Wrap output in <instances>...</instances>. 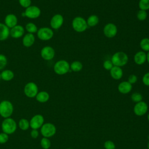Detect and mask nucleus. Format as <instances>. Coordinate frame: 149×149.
Segmentation results:
<instances>
[{"mask_svg":"<svg viewBox=\"0 0 149 149\" xmlns=\"http://www.w3.org/2000/svg\"><path fill=\"white\" fill-rule=\"evenodd\" d=\"M19 127L22 130H27L30 127V122L27 119L22 118L19 121Z\"/></svg>","mask_w":149,"mask_h":149,"instance_id":"nucleus-26","label":"nucleus"},{"mask_svg":"<svg viewBox=\"0 0 149 149\" xmlns=\"http://www.w3.org/2000/svg\"><path fill=\"white\" fill-rule=\"evenodd\" d=\"M40 145L43 149H49L51 147V143L48 138L43 137L40 141Z\"/></svg>","mask_w":149,"mask_h":149,"instance_id":"nucleus-29","label":"nucleus"},{"mask_svg":"<svg viewBox=\"0 0 149 149\" xmlns=\"http://www.w3.org/2000/svg\"><path fill=\"white\" fill-rule=\"evenodd\" d=\"M24 33V29L21 25L17 24L10 30V35L12 37L18 38L23 36Z\"/></svg>","mask_w":149,"mask_h":149,"instance_id":"nucleus-15","label":"nucleus"},{"mask_svg":"<svg viewBox=\"0 0 149 149\" xmlns=\"http://www.w3.org/2000/svg\"><path fill=\"white\" fill-rule=\"evenodd\" d=\"M83 69V65L81 62L78 61H73L70 65V69L74 72H80Z\"/></svg>","mask_w":149,"mask_h":149,"instance_id":"nucleus-25","label":"nucleus"},{"mask_svg":"<svg viewBox=\"0 0 149 149\" xmlns=\"http://www.w3.org/2000/svg\"><path fill=\"white\" fill-rule=\"evenodd\" d=\"M40 54L43 59L45 61H50L55 56V52L52 47L45 46L41 49Z\"/></svg>","mask_w":149,"mask_h":149,"instance_id":"nucleus-12","label":"nucleus"},{"mask_svg":"<svg viewBox=\"0 0 149 149\" xmlns=\"http://www.w3.org/2000/svg\"><path fill=\"white\" fill-rule=\"evenodd\" d=\"M139 7L140 10H147L149 9V0H140Z\"/></svg>","mask_w":149,"mask_h":149,"instance_id":"nucleus-30","label":"nucleus"},{"mask_svg":"<svg viewBox=\"0 0 149 149\" xmlns=\"http://www.w3.org/2000/svg\"><path fill=\"white\" fill-rule=\"evenodd\" d=\"M104 147L105 149H115V145L113 141L107 140L104 143Z\"/></svg>","mask_w":149,"mask_h":149,"instance_id":"nucleus-36","label":"nucleus"},{"mask_svg":"<svg viewBox=\"0 0 149 149\" xmlns=\"http://www.w3.org/2000/svg\"><path fill=\"white\" fill-rule=\"evenodd\" d=\"M67 149H71V148H67Z\"/></svg>","mask_w":149,"mask_h":149,"instance_id":"nucleus-46","label":"nucleus"},{"mask_svg":"<svg viewBox=\"0 0 149 149\" xmlns=\"http://www.w3.org/2000/svg\"><path fill=\"white\" fill-rule=\"evenodd\" d=\"M87 26L89 27H94L99 22V17L95 15H92L88 16L87 20Z\"/></svg>","mask_w":149,"mask_h":149,"instance_id":"nucleus-24","label":"nucleus"},{"mask_svg":"<svg viewBox=\"0 0 149 149\" xmlns=\"http://www.w3.org/2000/svg\"><path fill=\"white\" fill-rule=\"evenodd\" d=\"M131 99L134 102H139L142 101L143 96L142 95L139 93H134L131 95Z\"/></svg>","mask_w":149,"mask_h":149,"instance_id":"nucleus-32","label":"nucleus"},{"mask_svg":"<svg viewBox=\"0 0 149 149\" xmlns=\"http://www.w3.org/2000/svg\"><path fill=\"white\" fill-rule=\"evenodd\" d=\"M63 21L64 19L62 15L56 14L52 17L50 20V26L53 29H59L62 26Z\"/></svg>","mask_w":149,"mask_h":149,"instance_id":"nucleus-13","label":"nucleus"},{"mask_svg":"<svg viewBox=\"0 0 149 149\" xmlns=\"http://www.w3.org/2000/svg\"><path fill=\"white\" fill-rule=\"evenodd\" d=\"M30 127L32 129H38L41 128V126L43 125L44 122V118L42 115L37 114L33 116L30 120Z\"/></svg>","mask_w":149,"mask_h":149,"instance_id":"nucleus-10","label":"nucleus"},{"mask_svg":"<svg viewBox=\"0 0 149 149\" xmlns=\"http://www.w3.org/2000/svg\"><path fill=\"white\" fill-rule=\"evenodd\" d=\"M1 128L2 132L9 135L16 132L17 129V123L13 118H5L2 122Z\"/></svg>","mask_w":149,"mask_h":149,"instance_id":"nucleus-1","label":"nucleus"},{"mask_svg":"<svg viewBox=\"0 0 149 149\" xmlns=\"http://www.w3.org/2000/svg\"><path fill=\"white\" fill-rule=\"evenodd\" d=\"M38 93V86L33 81L27 83L24 87V93L29 98L36 97Z\"/></svg>","mask_w":149,"mask_h":149,"instance_id":"nucleus-7","label":"nucleus"},{"mask_svg":"<svg viewBox=\"0 0 149 149\" xmlns=\"http://www.w3.org/2000/svg\"><path fill=\"white\" fill-rule=\"evenodd\" d=\"M70 70V65L65 60H59L57 61L54 66V72L59 75H63L68 73Z\"/></svg>","mask_w":149,"mask_h":149,"instance_id":"nucleus-5","label":"nucleus"},{"mask_svg":"<svg viewBox=\"0 0 149 149\" xmlns=\"http://www.w3.org/2000/svg\"><path fill=\"white\" fill-rule=\"evenodd\" d=\"M14 73L9 69H6L3 70L1 73V79L5 81H10L14 77Z\"/></svg>","mask_w":149,"mask_h":149,"instance_id":"nucleus-23","label":"nucleus"},{"mask_svg":"<svg viewBox=\"0 0 149 149\" xmlns=\"http://www.w3.org/2000/svg\"><path fill=\"white\" fill-rule=\"evenodd\" d=\"M140 47L144 51H149V38H144L140 42Z\"/></svg>","mask_w":149,"mask_h":149,"instance_id":"nucleus-27","label":"nucleus"},{"mask_svg":"<svg viewBox=\"0 0 149 149\" xmlns=\"http://www.w3.org/2000/svg\"><path fill=\"white\" fill-rule=\"evenodd\" d=\"M118 91L122 94H127L132 89V85L127 81H124L120 83L118 86Z\"/></svg>","mask_w":149,"mask_h":149,"instance_id":"nucleus-17","label":"nucleus"},{"mask_svg":"<svg viewBox=\"0 0 149 149\" xmlns=\"http://www.w3.org/2000/svg\"><path fill=\"white\" fill-rule=\"evenodd\" d=\"M72 26L73 30L78 33L84 32L88 27L86 20L81 16H76L73 19Z\"/></svg>","mask_w":149,"mask_h":149,"instance_id":"nucleus-4","label":"nucleus"},{"mask_svg":"<svg viewBox=\"0 0 149 149\" xmlns=\"http://www.w3.org/2000/svg\"><path fill=\"white\" fill-rule=\"evenodd\" d=\"M26 30H27V31L29 33H37L38 31V29L37 26L33 23H28L26 25Z\"/></svg>","mask_w":149,"mask_h":149,"instance_id":"nucleus-28","label":"nucleus"},{"mask_svg":"<svg viewBox=\"0 0 149 149\" xmlns=\"http://www.w3.org/2000/svg\"><path fill=\"white\" fill-rule=\"evenodd\" d=\"M147 13L146 10H139L137 13V18L140 21H144L147 19Z\"/></svg>","mask_w":149,"mask_h":149,"instance_id":"nucleus-31","label":"nucleus"},{"mask_svg":"<svg viewBox=\"0 0 149 149\" xmlns=\"http://www.w3.org/2000/svg\"><path fill=\"white\" fill-rule=\"evenodd\" d=\"M7 58L2 54H0V70L3 69L7 65Z\"/></svg>","mask_w":149,"mask_h":149,"instance_id":"nucleus-33","label":"nucleus"},{"mask_svg":"<svg viewBox=\"0 0 149 149\" xmlns=\"http://www.w3.org/2000/svg\"><path fill=\"white\" fill-rule=\"evenodd\" d=\"M1 73H0V80H1Z\"/></svg>","mask_w":149,"mask_h":149,"instance_id":"nucleus-44","label":"nucleus"},{"mask_svg":"<svg viewBox=\"0 0 149 149\" xmlns=\"http://www.w3.org/2000/svg\"><path fill=\"white\" fill-rule=\"evenodd\" d=\"M142 81L144 85L149 86V72L144 74L142 77Z\"/></svg>","mask_w":149,"mask_h":149,"instance_id":"nucleus-38","label":"nucleus"},{"mask_svg":"<svg viewBox=\"0 0 149 149\" xmlns=\"http://www.w3.org/2000/svg\"><path fill=\"white\" fill-rule=\"evenodd\" d=\"M13 109L12 103L8 100H3L0 102V115L4 119L10 118Z\"/></svg>","mask_w":149,"mask_h":149,"instance_id":"nucleus-3","label":"nucleus"},{"mask_svg":"<svg viewBox=\"0 0 149 149\" xmlns=\"http://www.w3.org/2000/svg\"><path fill=\"white\" fill-rule=\"evenodd\" d=\"M148 121H149V113H148Z\"/></svg>","mask_w":149,"mask_h":149,"instance_id":"nucleus-43","label":"nucleus"},{"mask_svg":"<svg viewBox=\"0 0 149 149\" xmlns=\"http://www.w3.org/2000/svg\"><path fill=\"white\" fill-rule=\"evenodd\" d=\"M134 62L139 65L144 64L146 61V54L144 51H140L137 52L134 56Z\"/></svg>","mask_w":149,"mask_h":149,"instance_id":"nucleus-19","label":"nucleus"},{"mask_svg":"<svg viewBox=\"0 0 149 149\" xmlns=\"http://www.w3.org/2000/svg\"><path fill=\"white\" fill-rule=\"evenodd\" d=\"M9 140V135L5 133H0V144H5Z\"/></svg>","mask_w":149,"mask_h":149,"instance_id":"nucleus-35","label":"nucleus"},{"mask_svg":"<svg viewBox=\"0 0 149 149\" xmlns=\"http://www.w3.org/2000/svg\"><path fill=\"white\" fill-rule=\"evenodd\" d=\"M147 147H148V149H149V141H148V144H147Z\"/></svg>","mask_w":149,"mask_h":149,"instance_id":"nucleus-42","label":"nucleus"},{"mask_svg":"<svg viewBox=\"0 0 149 149\" xmlns=\"http://www.w3.org/2000/svg\"><path fill=\"white\" fill-rule=\"evenodd\" d=\"M146 61H147V62L149 63V51L147 52V54H146Z\"/></svg>","mask_w":149,"mask_h":149,"instance_id":"nucleus-41","label":"nucleus"},{"mask_svg":"<svg viewBox=\"0 0 149 149\" xmlns=\"http://www.w3.org/2000/svg\"><path fill=\"white\" fill-rule=\"evenodd\" d=\"M148 110V105L144 101L137 102L134 107V112L137 116H142L144 115Z\"/></svg>","mask_w":149,"mask_h":149,"instance_id":"nucleus-14","label":"nucleus"},{"mask_svg":"<svg viewBox=\"0 0 149 149\" xmlns=\"http://www.w3.org/2000/svg\"><path fill=\"white\" fill-rule=\"evenodd\" d=\"M110 74L112 79L115 80H119L122 78L123 72L122 69L120 67L113 66L112 68L109 70Z\"/></svg>","mask_w":149,"mask_h":149,"instance_id":"nucleus-18","label":"nucleus"},{"mask_svg":"<svg viewBox=\"0 0 149 149\" xmlns=\"http://www.w3.org/2000/svg\"><path fill=\"white\" fill-rule=\"evenodd\" d=\"M38 38L42 41H48L51 40L54 36L53 30L49 27H41L37 31Z\"/></svg>","mask_w":149,"mask_h":149,"instance_id":"nucleus-9","label":"nucleus"},{"mask_svg":"<svg viewBox=\"0 0 149 149\" xmlns=\"http://www.w3.org/2000/svg\"><path fill=\"white\" fill-rule=\"evenodd\" d=\"M5 24L9 28L12 29L17 24V18L14 14L10 13L6 16L5 18Z\"/></svg>","mask_w":149,"mask_h":149,"instance_id":"nucleus-16","label":"nucleus"},{"mask_svg":"<svg viewBox=\"0 0 149 149\" xmlns=\"http://www.w3.org/2000/svg\"><path fill=\"white\" fill-rule=\"evenodd\" d=\"M19 4L20 6H22L23 8H27L31 6V0H19Z\"/></svg>","mask_w":149,"mask_h":149,"instance_id":"nucleus-37","label":"nucleus"},{"mask_svg":"<svg viewBox=\"0 0 149 149\" xmlns=\"http://www.w3.org/2000/svg\"><path fill=\"white\" fill-rule=\"evenodd\" d=\"M148 140H149V136H148Z\"/></svg>","mask_w":149,"mask_h":149,"instance_id":"nucleus-45","label":"nucleus"},{"mask_svg":"<svg viewBox=\"0 0 149 149\" xmlns=\"http://www.w3.org/2000/svg\"><path fill=\"white\" fill-rule=\"evenodd\" d=\"M39 132L37 129H32L30 132V136L33 139H36L38 137Z\"/></svg>","mask_w":149,"mask_h":149,"instance_id":"nucleus-40","label":"nucleus"},{"mask_svg":"<svg viewBox=\"0 0 149 149\" xmlns=\"http://www.w3.org/2000/svg\"><path fill=\"white\" fill-rule=\"evenodd\" d=\"M9 35V29L4 23H0V41L6 40Z\"/></svg>","mask_w":149,"mask_h":149,"instance_id":"nucleus-21","label":"nucleus"},{"mask_svg":"<svg viewBox=\"0 0 149 149\" xmlns=\"http://www.w3.org/2000/svg\"><path fill=\"white\" fill-rule=\"evenodd\" d=\"M40 129V132L42 136L47 138L52 137L56 131L55 126L51 123H44Z\"/></svg>","mask_w":149,"mask_h":149,"instance_id":"nucleus-6","label":"nucleus"},{"mask_svg":"<svg viewBox=\"0 0 149 149\" xmlns=\"http://www.w3.org/2000/svg\"><path fill=\"white\" fill-rule=\"evenodd\" d=\"M35 41V37L33 34L31 33H27L24 36L22 42L24 47H30L32 46Z\"/></svg>","mask_w":149,"mask_h":149,"instance_id":"nucleus-20","label":"nucleus"},{"mask_svg":"<svg viewBox=\"0 0 149 149\" xmlns=\"http://www.w3.org/2000/svg\"><path fill=\"white\" fill-rule=\"evenodd\" d=\"M36 100L41 103H44L48 101L49 98V94L45 91H42L38 92L37 95L36 96Z\"/></svg>","mask_w":149,"mask_h":149,"instance_id":"nucleus-22","label":"nucleus"},{"mask_svg":"<svg viewBox=\"0 0 149 149\" xmlns=\"http://www.w3.org/2000/svg\"><path fill=\"white\" fill-rule=\"evenodd\" d=\"M129 58L127 55L122 51L115 52L111 58V61L113 66L122 67L127 64Z\"/></svg>","mask_w":149,"mask_h":149,"instance_id":"nucleus-2","label":"nucleus"},{"mask_svg":"<svg viewBox=\"0 0 149 149\" xmlns=\"http://www.w3.org/2000/svg\"><path fill=\"white\" fill-rule=\"evenodd\" d=\"M41 15V10L37 6L31 5L26 8L24 13H22V16H26L29 19H36Z\"/></svg>","mask_w":149,"mask_h":149,"instance_id":"nucleus-8","label":"nucleus"},{"mask_svg":"<svg viewBox=\"0 0 149 149\" xmlns=\"http://www.w3.org/2000/svg\"><path fill=\"white\" fill-rule=\"evenodd\" d=\"M103 33H104V34L107 37L113 38L118 33L117 27L115 24L112 23H107L104 27Z\"/></svg>","mask_w":149,"mask_h":149,"instance_id":"nucleus-11","label":"nucleus"},{"mask_svg":"<svg viewBox=\"0 0 149 149\" xmlns=\"http://www.w3.org/2000/svg\"><path fill=\"white\" fill-rule=\"evenodd\" d=\"M137 76L135 75V74H130V75L129 76L127 81H128L129 83H130L131 84H132L136 83V81H137Z\"/></svg>","mask_w":149,"mask_h":149,"instance_id":"nucleus-39","label":"nucleus"},{"mask_svg":"<svg viewBox=\"0 0 149 149\" xmlns=\"http://www.w3.org/2000/svg\"><path fill=\"white\" fill-rule=\"evenodd\" d=\"M113 66V65L111 60H105L103 63V67L107 70H110Z\"/></svg>","mask_w":149,"mask_h":149,"instance_id":"nucleus-34","label":"nucleus"}]
</instances>
